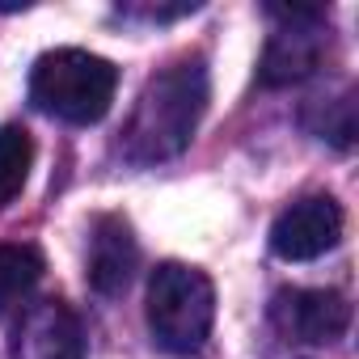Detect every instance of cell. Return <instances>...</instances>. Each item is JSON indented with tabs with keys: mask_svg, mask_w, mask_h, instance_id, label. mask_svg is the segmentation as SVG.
Masks as SVG:
<instances>
[{
	"mask_svg": "<svg viewBox=\"0 0 359 359\" xmlns=\"http://www.w3.org/2000/svg\"><path fill=\"white\" fill-rule=\"evenodd\" d=\"M118 89V68L93 51L81 47H60L39 55L34 72H30V102L72 127H89L97 118H106L110 102Z\"/></svg>",
	"mask_w": 359,
	"mask_h": 359,
	"instance_id": "obj_2",
	"label": "cell"
},
{
	"mask_svg": "<svg viewBox=\"0 0 359 359\" xmlns=\"http://www.w3.org/2000/svg\"><path fill=\"white\" fill-rule=\"evenodd\" d=\"M271 321L287 342L325 346L351 330V300L334 287H283L271 300Z\"/></svg>",
	"mask_w": 359,
	"mask_h": 359,
	"instance_id": "obj_5",
	"label": "cell"
},
{
	"mask_svg": "<svg viewBox=\"0 0 359 359\" xmlns=\"http://www.w3.org/2000/svg\"><path fill=\"white\" fill-rule=\"evenodd\" d=\"M203 110H208V68L199 60H182L156 72L140 89L135 110L123 127V140H118L123 156L135 165H156L187 152Z\"/></svg>",
	"mask_w": 359,
	"mask_h": 359,
	"instance_id": "obj_1",
	"label": "cell"
},
{
	"mask_svg": "<svg viewBox=\"0 0 359 359\" xmlns=\"http://www.w3.org/2000/svg\"><path fill=\"white\" fill-rule=\"evenodd\" d=\"M30 165H34V140L26 127L18 123H5L0 127V208L13 203L30 177Z\"/></svg>",
	"mask_w": 359,
	"mask_h": 359,
	"instance_id": "obj_10",
	"label": "cell"
},
{
	"mask_svg": "<svg viewBox=\"0 0 359 359\" xmlns=\"http://www.w3.org/2000/svg\"><path fill=\"white\" fill-rule=\"evenodd\" d=\"M216 321V287L199 266L161 262L148 279V330L169 355L203 351Z\"/></svg>",
	"mask_w": 359,
	"mask_h": 359,
	"instance_id": "obj_3",
	"label": "cell"
},
{
	"mask_svg": "<svg viewBox=\"0 0 359 359\" xmlns=\"http://www.w3.org/2000/svg\"><path fill=\"white\" fill-rule=\"evenodd\" d=\"M13 359H85L81 317L64 300H39L13 330Z\"/></svg>",
	"mask_w": 359,
	"mask_h": 359,
	"instance_id": "obj_7",
	"label": "cell"
},
{
	"mask_svg": "<svg viewBox=\"0 0 359 359\" xmlns=\"http://www.w3.org/2000/svg\"><path fill=\"white\" fill-rule=\"evenodd\" d=\"M271 18L283 22V26L266 39L262 64H258V81L266 89H287V85L309 81L321 68L325 47H330V34H321L325 13L321 9H304V5H292V9L275 5Z\"/></svg>",
	"mask_w": 359,
	"mask_h": 359,
	"instance_id": "obj_4",
	"label": "cell"
},
{
	"mask_svg": "<svg viewBox=\"0 0 359 359\" xmlns=\"http://www.w3.org/2000/svg\"><path fill=\"white\" fill-rule=\"evenodd\" d=\"M338 237H342V208L330 195H309L287 212H279V220L271 224V250L283 262H313L330 254Z\"/></svg>",
	"mask_w": 359,
	"mask_h": 359,
	"instance_id": "obj_6",
	"label": "cell"
},
{
	"mask_svg": "<svg viewBox=\"0 0 359 359\" xmlns=\"http://www.w3.org/2000/svg\"><path fill=\"white\" fill-rule=\"evenodd\" d=\"M140 271V245L127 229V220L118 216H102L93 224V241H89V287L97 296H118L131 287Z\"/></svg>",
	"mask_w": 359,
	"mask_h": 359,
	"instance_id": "obj_8",
	"label": "cell"
},
{
	"mask_svg": "<svg viewBox=\"0 0 359 359\" xmlns=\"http://www.w3.org/2000/svg\"><path fill=\"white\" fill-rule=\"evenodd\" d=\"M43 279V254L34 245H0V317H9Z\"/></svg>",
	"mask_w": 359,
	"mask_h": 359,
	"instance_id": "obj_9",
	"label": "cell"
}]
</instances>
